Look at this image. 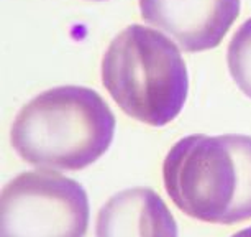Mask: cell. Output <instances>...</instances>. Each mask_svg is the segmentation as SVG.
Masks as SVG:
<instances>
[{"instance_id": "cell-1", "label": "cell", "mask_w": 251, "mask_h": 237, "mask_svg": "<svg viewBox=\"0 0 251 237\" xmlns=\"http://www.w3.org/2000/svg\"><path fill=\"white\" fill-rule=\"evenodd\" d=\"M113 134L115 116L96 89L59 86L23 106L10 140L26 163L77 172L105 153Z\"/></svg>"}, {"instance_id": "cell-2", "label": "cell", "mask_w": 251, "mask_h": 237, "mask_svg": "<svg viewBox=\"0 0 251 237\" xmlns=\"http://www.w3.org/2000/svg\"><path fill=\"white\" fill-rule=\"evenodd\" d=\"M164 186L184 214L212 224L251 219V137L187 135L163 163Z\"/></svg>"}, {"instance_id": "cell-3", "label": "cell", "mask_w": 251, "mask_h": 237, "mask_svg": "<svg viewBox=\"0 0 251 237\" xmlns=\"http://www.w3.org/2000/svg\"><path fill=\"white\" fill-rule=\"evenodd\" d=\"M102 83L123 112L153 127L174 120L189 92L187 66L179 48L141 25L126 27L108 45Z\"/></svg>"}, {"instance_id": "cell-4", "label": "cell", "mask_w": 251, "mask_h": 237, "mask_svg": "<svg viewBox=\"0 0 251 237\" xmlns=\"http://www.w3.org/2000/svg\"><path fill=\"white\" fill-rule=\"evenodd\" d=\"M89 217L86 189L56 172H25L2 191V237H86Z\"/></svg>"}, {"instance_id": "cell-5", "label": "cell", "mask_w": 251, "mask_h": 237, "mask_svg": "<svg viewBox=\"0 0 251 237\" xmlns=\"http://www.w3.org/2000/svg\"><path fill=\"white\" fill-rule=\"evenodd\" d=\"M140 10L182 50L199 53L220 45L238 17L240 0H140Z\"/></svg>"}, {"instance_id": "cell-6", "label": "cell", "mask_w": 251, "mask_h": 237, "mask_svg": "<svg viewBox=\"0 0 251 237\" xmlns=\"http://www.w3.org/2000/svg\"><path fill=\"white\" fill-rule=\"evenodd\" d=\"M96 237H177V224L154 189L136 186L113 194L102 206Z\"/></svg>"}, {"instance_id": "cell-7", "label": "cell", "mask_w": 251, "mask_h": 237, "mask_svg": "<svg viewBox=\"0 0 251 237\" xmlns=\"http://www.w3.org/2000/svg\"><path fill=\"white\" fill-rule=\"evenodd\" d=\"M226 61L236 86L251 97V18H248L231 38Z\"/></svg>"}, {"instance_id": "cell-8", "label": "cell", "mask_w": 251, "mask_h": 237, "mask_svg": "<svg viewBox=\"0 0 251 237\" xmlns=\"http://www.w3.org/2000/svg\"><path fill=\"white\" fill-rule=\"evenodd\" d=\"M231 237H251V227H246V229H243V231H238Z\"/></svg>"}]
</instances>
